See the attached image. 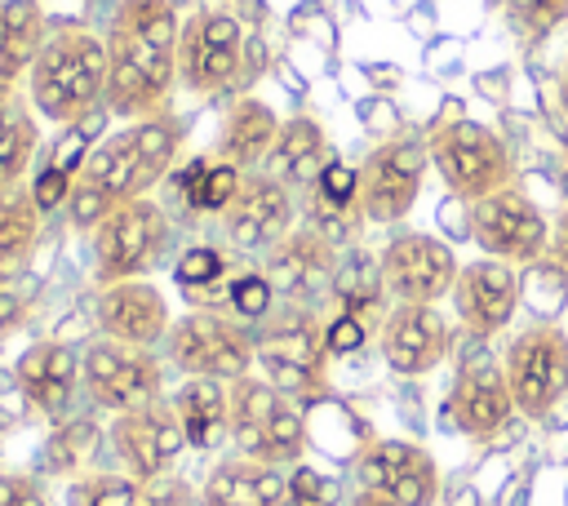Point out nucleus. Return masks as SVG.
<instances>
[{
	"label": "nucleus",
	"instance_id": "obj_10",
	"mask_svg": "<svg viewBox=\"0 0 568 506\" xmlns=\"http://www.w3.org/2000/svg\"><path fill=\"white\" fill-rule=\"evenodd\" d=\"M164 351L169 364L186 377L235 382L257 364V337L240 320H226L217 311H186L182 320H173Z\"/></svg>",
	"mask_w": 568,
	"mask_h": 506
},
{
	"label": "nucleus",
	"instance_id": "obj_13",
	"mask_svg": "<svg viewBox=\"0 0 568 506\" xmlns=\"http://www.w3.org/2000/svg\"><path fill=\"white\" fill-rule=\"evenodd\" d=\"M377 266H382L390 302H426V306H439L444 297H453V284L462 271L453 244L426 231L390 235L386 249L377 253Z\"/></svg>",
	"mask_w": 568,
	"mask_h": 506
},
{
	"label": "nucleus",
	"instance_id": "obj_18",
	"mask_svg": "<svg viewBox=\"0 0 568 506\" xmlns=\"http://www.w3.org/2000/svg\"><path fill=\"white\" fill-rule=\"evenodd\" d=\"M364 488L395 497L399 506H435L439 502V466L413 439H368L355 457Z\"/></svg>",
	"mask_w": 568,
	"mask_h": 506
},
{
	"label": "nucleus",
	"instance_id": "obj_36",
	"mask_svg": "<svg viewBox=\"0 0 568 506\" xmlns=\"http://www.w3.org/2000/svg\"><path fill=\"white\" fill-rule=\"evenodd\" d=\"M311 226H315V231L337 249V244H351V240H355V231L364 226V213H359V204H328V200H320V195H315Z\"/></svg>",
	"mask_w": 568,
	"mask_h": 506
},
{
	"label": "nucleus",
	"instance_id": "obj_17",
	"mask_svg": "<svg viewBox=\"0 0 568 506\" xmlns=\"http://www.w3.org/2000/svg\"><path fill=\"white\" fill-rule=\"evenodd\" d=\"M524 302V271L497 257H475L457 271L453 284V311L457 324L470 337H493L515 320V306Z\"/></svg>",
	"mask_w": 568,
	"mask_h": 506
},
{
	"label": "nucleus",
	"instance_id": "obj_25",
	"mask_svg": "<svg viewBox=\"0 0 568 506\" xmlns=\"http://www.w3.org/2000/svg\"><path fill=\"white\" fill-rule=\"evenodd\" d=\"M328 138L320 129V120L311 115H288L280 120V133H275V146L266 155V178L284 182L288 191L293 186H315L324 164H328Z\"/></svg>",
	"mask_w": 568,
	"mask_h": 506
},
{
	"label": "nucleus",
	"instance_id": "obj_41",
	"mask_svg": "<svg viewBox=\"0 0 568 506\" xmlns=\"http://www.w3.org/2000/svg\"><path fill=\"white\" fill-rule=\"evenodd\" d=\"M71 182H75V178H71L67 169H58L53 160H44V164H40V173L31 178V195H36V204H40V213H49V209L67 204Z\"/></svg>",
	"mask_w": 568,
	"mask_h": 506
},
{
	"label": "nucleus",
	"instance_id": "obj_22",
	"mask_svg": "<svg viewBox=\"0 0 568 506\" xmlns=\"http://www.w3.org/2000/svg\"><path fill=\"white\" fill-rule=\"evenodd\" d=\"M13 377L27 395V404L44 417H62L80 386V355L67 342H36L18 355Z\"/></svg>",
	"mask_w": 568,
	"mask_h": 506
},
{
	"label": "nucleus",
	"instance_id": "obj_4",
	"mask_svg": "<svg viewBox=\"0 0 568 506\" xmlns=\"http://www.w3.org/2000/svg\"><path fill=\"white\" fill-rule=\"evenodd\" d=\"M426 146H430V164L444 178L448 195L462 204H475L515 182V155L506 138L479 120H466V115L439 120Z\"/></svg>",
	"mask_w": 568,
	"mask_h": 506
},
{
	"label": "nucleus",
	"instance_id": "obj_33",
	"mask_svg": "<svg viewBox=\"0 0 568 506\" xmlns=\"http://www.w3.org/2000/svg\"><path fill=\"white\" fill-rule=\"evenodd\" d=\"M93 448H98V426H93L89 417L67 422V426H58V431L49 435V444H44V466L58 470V475H71V470L84 466V457H93Z\"/></svg>",
	"mask_w": 568,
	"mask_h": 506
},
{
	"label": "nucleus",
	"instance_id": "obj_40",
	"mask_svg": "<svg viewBox=\"0 0 568 506\" xmlns=\"http://www.w3.org/2000/svg\"><path fill=\"white\" fill-rule=\"evenodd\" d=\"M315 195L328 200V204H355V195H359V169H351L346 160L333 155V160L324 164L320 182H315Z\"/></svg>",
	"mask_w": 568,
	"mask_h": 506
},
{
	"label": "nucleus",
	"instance_id": "obj_43",
	"mask_svg": "<svg viewBox=\"0 0 568 506\" xmlns=\"http://www.w3.org/2000/svg\"><path fill=\"white\" fill-rule=\"evenodd\" d=\"M0 506H49V497L40 493V484L31 475L0 470Z\"/></svg>",
	"mask_w": 568,
	"mask_h": 506
},
{
	"label": "nucleus",
	"instance_id": "obj_30",
	"mask_svg": "<svg viewBox=\"0 0 568 506\" xmlns=\"http://www.w3.org/2000/svg\"><path fill=\"white\" fill-rule=\"evenodd\" d=\"M40 146V115L31 111L27 98H9L0 102V191L22 186L31 160Z\"/></svg>",
	"mask_w": 568,
	"mask_h": 506
},
{
	"label": "nucleus",
	"instance_id": "obj_6",
	"mask_svg": "<svg viewBox=\"0 0 568 506\" xmlns=\"http://www.w3.org/2000/svg\"><path fill=\"white\" fill-rule=\"evenodd\" d=\"M231 439L240 457H253L266 466H293L311 444L306 413H297L288 395H280L266 377H253V373L231 382Z\"/></svg>",
	"mask_w": 568,
	"mask_h": 506
},
{
	"label": "nucleus",
	"instance_id": "obj_5",
	"mask_svg": "<svg viewBox=\"0 0 568 506\" xmlns=\"http://www.w3.org/2000/svg\"><path fill=\"white\" fill-rule=\"evenodd\" d=\"M89 244H93V280H98V289L120 284V280H142L146 271L160 266V257L173 244L169 209L160 200H151V195L129 200V204L111 209L89 231Z\"/></svg>",
	"mask_w": 568,
	"mask_h": 506
},
{
	"label": "nucleus",
	"instance_id": "obj_32",
	"mask_svg": "<svg viewBox=\"0 0 568 506\" xmlns=\"http://www.w3.org/2000/svg\"><path fill=\"white\" fill-rule=\"evenodd\" d=\"M524 302H528L546 324H555L559 306L568 302V271H564L555 257H541V262L524 266Z\"/></svg>",
	"mask_w": 568,
	"mask_h": 506
},
{
	"label": "nucleus",
	"instance_id": "obj_26",
	"mask_svg": "<svg viewBox=\"0 0 568 506\" xmlns=\"http://www.w3.org/2000/svg\"><path fill=\"white\" fill-rule=\"evenodd\" d=\"M173 413L182 422L186 448H213L231 435V382L217 377H186L173 391Z\"/></svg>",
	"mask_w": 568,
	"mask_h": 506
},
{
	"label": "nucleus",
	"instance_id": "obj_3",
	"mask_svg": "<svg viewBox=\"0 0 568 506\" xmlns=\"http://www.w3.org/2000/svg\"><path fill=\"white\" fill-rule=\"evenodd\" d=\"M106 98V40L89 27H53L27 71V102L49 124H75Z\"/></svg>",
	"mask_w": 568,
	"mask_h": 506
},
{
	"label": "nucleus",
	"instance_id": "obj_23",
	"mask_svg": "<svg viewBox=\"0 0 568 506\" xmlns=\"http://www.w3.org/2000/svg\"><path fill=\"white\" fill-rule=\"evenodd\" d=\"M333 266H337V249L315 226H302V231L293 226V235L266 253V280L284 297H311L315 289H328Z\"/></svg>",
	"mask_w": 568,
	"mask_h": 506
},
{
	"label": "nucleus",
	"instance_id": "obj_46",
	"mask_svg": "<svg viewBox=\"0 0 568 506\" xmlns=\"http://www.w3.org/2000/svg\"><path fill=\"white\" fill-rule=\"evenodd\" d=\"M550 257L568 271V209L555 217V231H550Z\"/></svg>",
	"mask_w": 568,
	"mask_h": 506
},
{
	"label": "nucleus",
	"instance_id": "obj_1",
	"mask_svg": "<svg viewBox=\"0 0 568 506\" xmlns=\"http://www.w3.org/2000/svg\"><path fill=\"white\" fill-rule=\"evenodd\" d=\"M182 138H186V124L173 111H160L151 120H129L124 129L106 133L75 169L71 195H67L71 226L93 231L111 209L151 195L178 169Z\"/></svg>",
	"mask_w": 568,
	"mask_h": 506
},
{
	"label": "nucleus",
	"instance_id": "obj_35",
	"mask_svg": "<svg viewBox=\"0 0 568 506\" xmlns=\"http://www.w3.org/2000/svg\"><path fill=\"white\" fill-rule=\"evenodd\" d=\"M271 302H275V284L266 280V271H240V275H231V297H226V306H231L240 320H262V315H271Z\"/></svg>",
	"mask_w": 568,
	"mask_h": 506
},
{
	"label": "nucleus",
	"instance_id": "obj_9",
	"mask_svg": "<svg viewBox=\"0 0 568 506\" xmlns=\"http://www.w3.org/2000/svg\"><path fill=\"white\" fill-rule=\"evenodd\" d=\"M550 231L555 226H550L546 209L515 182L470 204V240L479 244V253L510 262L519 271L550 257Z\"/></svg>",
	"mask_w": 568,
	"mask_h": 506
},
{
	"label": "nucleus",
	"instance_id": "obj_8",
	"mask_svg": "<svg viewBox=\"0 0 568 506\" xmlns=\"http://www.w3.org/2000/svg\"><path fill=\"white\" fill-rule=\"evenodd\" d=\"M515 413L541 422L559 408V399L568 395V333L559 324H528L524 333L510 337L506 360H501Z\"/></svg>",
	"mask_w": 568,
	"mask_h": 506
},
{
	"label": "nucleus",
	"instance_id": "obj_15",
	"mask_svg": "<svg viewBox=\"0 0 568 506\" xmlns=\"http://www.w3.org/2000/svg\"><path fill=\"white\" fill-rule=\"evenodd\" d=\"M111 448H115L124 475H133L142 484H155L160 475H169V466L186 448V435H182V422H178L173 404L160 395V399H146L129 413H115Z\"/></svg>",
	"mask_w": 568,
	"mask_h": 506
},
{
	"label": "nucleus",
	"instance_id": "obj_37",
	"mask_svg": "<svg viewBox=\"0 0 568 506\" xmlns=\"http://www.w3.org/2000/svg\"><path fill=\"white\" fill-rule=\"evenodd\" d=\"M173 275H178L182 289H200V284H213V280L231 275V266H226V257H222L213 244H191V249L178 257Z\"/></svg>",
	"mask_w": 568,
	"mask_h": 506
},
{
	"label": "nucleus",
	"instance_id": "obj_50",
	"mask_svg": "<svg viewBox=\"0 0 568 506\" xmlns=\"http://www.w3.org/2000/svg\"><path fill=\"white\" fill-rule=\"evenodd\" d=\"M328 506H337V502H328Z\"/></svg>",
	"mask_w": 568,
	"mask_h": 506
},
{
	"label": "nucleus",
	"instance_id": "obj_21",
	"mask_svg": "<svg viewBox=\"0 0 568 506\" xmlns=\"http://www.w3.org/2000/svg\"><path fill=\"white\" fill-rule=\"evenodd\" d=\"M93 320H98L102 337L124 342V346H142V351H151L155 342H164L169 328H173L169 297L151 280H120V284L98 289Z\"/></svg>",
	"mask_w": 568,
	"mask_h": 506
},
{
	"label": "nucleus",
	"instance_id": "obj_12",
	"mask_svg": "<svg viewBox=\"0 0 568 506\" xmlns=\"http://www.w3.org/2000/svg\"><path fill=\"white\" fill-rule=\"evenodd\" d=\"M430 169V146L426 138H386L368 151V160L359 164V213L364 222L390 226L399 217H408V209L422 195Z\"/></svg>",
	"mask_w": 568,
	"mask_h": 506
},
{
	"label": "nucleus",
	"instance_id": "obj_7",
	"mask_svg": "<svg viewBox=\"0 0 568 506\" xmlns=\"http://www.w3.org/2000/svg\"><path fill=\"white\" fill-rule=\"evenodd\" d=\"M244 71V27L231 9H195L178 31V84L195 98H222Z\"/></svg>",
	"mask_w": 568,
	"mask_h": 506
},
{
	"label": "nucleus",
	"instance_id": "obj_45",
	"mask_svg": "<svg viewBox=\"0 0 568 506\" xmlns=\"http://www.w3.org/2000/svg\"><path fill=\"white\" fill-rule=\"evenodd\" d=\"M27 408H31V404H27V395H22L18 377H13V368H0V426H13Z\"/></svg>",
	"mask_w": 568,
	"mask_h": 506
},
{
	"label": "nucleus",
	"instance_id": "obj_19",
	"mask_svg": "<svg viewBox=\"0 0 568 506\" xmlns=\"http://www.w3.org/2000/svg\"><path fill=\"white\" fill-rule=\"evenodd\" d=\"M510 417H515V399H510L506 373L497 364H488L484 355L479 360H462L453 395L439 408V426H453V431H462L470 439H493V435H501L510 426Z\"/></svg>",
	"mask_w": 568,
	"mask_h": 506
},
{
	"label": "nucleus",
	"instance_id": "obj_20",
	"mask_svg": "<svg viewBox=\"0 0 568 506\" xmlns=\"http://www.w3.org/2000/svg\"><path fill=\"white\" fill-rule=\"evenodd\" d=\"M226 217V235L235 249L244 253H271L280 240L293 235V222H297V204H293V191L266 173L257 178H244L231 209L222 213Z\"/></svg>",
	"mask_w": 568,
	"mask_h": 506
},
{
	"label": "nucleus",
	"instance_id": "obj_31",
	"mask_svg": "<svg viewBox=\"0 0 568 506\" xmlns=\"http://www.w3.org/2000/svg\"><path fill=\"white\" fill-rule=\"evenodd\" d=\"M67 506H169V502L133 475H75L67 484Z\"/></svg>",
	"mask_w": 568,
	"mask_h": 506
},
{
	"label": "nucleus",
	"instance_id": "obj_34",
	"mask_svg": "<svg viewBox=\"0 0 568 506\" xmlns=\"http://www.w3.org/2000/svg\"><path fill=\"white\" fill-rule=\"evenodd\" d=\"M240 182H244V169H235V164H226V160L209 164L204 182L186 195L191 213H226L231 200H235V191H240Z\"/></svg>",
	"mask_w": 568,
	"mask_h": 506
},
{
	"label": "nucleus",
	"instance_id": "obj_49",
	"mask_svg": "<svg viewBox=\"0 0 568 506\" xmlns=\"http://www.w3.org/2000/svg\"><path fill=\"white\" fill-rule=\"evenodd\" d=\"M559 191H564V200H568V169L559 173Z\"/></svg>",
	"mask_w": 568,
	"mask_h": 506
},
{
	"label": "nucleus",
	"instance_id": "obj_42",
	"mask_svg": "<svg viewBox=\"0 0 568 506\" xmlns=\"http://www.w3.org/2000/svg\"><path fill=\"white\" fill-rule=\"evenodd\" d=\"M364 342H368V328H364L359 315H342V311H337V315L324 324V346H328V355H355Z\"/></svg>",
	"mask_w": 568,
	"mask_h": 506
},
{
	"label": "nucleus",
	"instance_id": "obj_44",
	"mask_svg": "<svg viewBox=\"0 0 568 506\" xmlns=\"http://www.w3.org/2000/svg\"><path fill=\"white\" fill-rule=\"evenodd\" d=\"M27 306H31V293L27 289H18V284H4L0 289V342L13 337L27 324Z\"/></svg>",
	"mask_w": 568,
	"mask_h": 506
},
{
	"label": "nucleus",
	"instance_id": "obj_47",
	"mask_svg": "<svg viewBox=\"0 0 568 506\" xmlns=\"http://www.w3.org/2000/svg\"><path fill=\"white\" fill-rule=\"evenodd\" d=\"M351 506H399V502L386 497V493H377V488H359V493L351 497Z\"/></svg>",
	"mask_w": 568,
	"mask_h": 506
},
{
	"label": "nucleus",
	"instance_id": "obj_28",
	"mask_svg": "<svg viewBox=\"0 0 568 506\" xmlns=\"http://www.w3.org/2000/svg\"><path fill=\"white\" fill-rule=\"evenodd\" d=\"M40 204L31 195V186H9L0 191V289L18 284V275L27 271L36 240H40Z\"/></svg>",
	"mask_w": 568,
	"mask_h": 506
},
{
	"label": "nucleus",
	"instance_id": "obj_48",
	"mask_svg": "<svg viewBox=\"0 0 568 506\" xmlns=\"http://www.w3.org/2000/svg\"><path fill=\"white\" fill-rule=\"evenodd\" d=\"M559 107H564V115H568V62H564V75H559Z\"/></svg>",
	"mask_w": 568,
	"mask_h": 506
},
{
	"label": "nucleus",
	"instance_id": "obj_29",
	"mask_svg": "<svg viewBox=\"0 0 568 506\" xmlns=\"http://www.w3.org/2000/svg\"><path fill=\"white\" fill-rule=\"evenodd\" d=\"M328 293H333V302H337V311L342 315H373L377 306H382V297H390L386 293V280H382V266H377V257L373 253H364V249H346V253H337V266H333V284H328Z\"/></svg>",
	"mask_w": 568,
	"mask_h": 506
},
{
	"label": "nucleus",
	"instance_id": "obj_11",
	"mask_svg": "<svg viewBox=\"0 0 568 506\" xmlns=\"http://www.w3.org/2000/svg\"><path fill=\"white\" fill-rule=\"evenodd\" d=\"M328 346H324V324L306 320V315H288L275 320L262 337H257V368L262 377L302 404L324 399L328 386Z\"/></svg>",
	"mask_w": 568,
	"mask_h": 506
},
{
	"label": "nucleus",
	"instance_id": "obj_16",
	"mask_svg": "<svg viewBox=\"0 0 568 506\" xmlns=\"http://www.w3.org/2000/svg\"><path fill=\"white\" fill-rule=\"evenodd\" d=\"M453 342L457 337H453L448 315L426 302H395L382 315V333H377L382 360L399 377H426L453 355Z\"/></svg>",
	"mask_w": 568,
	"mask_h": 506
},
{
	"label": "nucleus",
	"instance_id": "obj_24",
	"mask_svg": "<svg viewBox=\"0 0 568 506\" xmlns=\"http://www.w3.org/2000/svg\"><path fill=\"white\" fill-rule=\"evenodd\" d=\"M200 502L204 506H288V475L253 457H222L209 470Z\"/></svg>",
	"mask_w": 568,
	"mask_h": 506
},
{
	"label": "nucleus",
	"instance_id": "obj_14",
	"mask_svg": "<svg viewBox=\"0 0 568 506\" xmlns=\"http://www.w3.org/2000/svg\"><path fill=\"white\" fill-rule=\"evenodd\" d=\"M80 386L89 391V399L98 408L129 413V408H138L146 399H160L164 368L142 346H124V342L98 337V342H89L80 351Z\"/></svg>",
	"mask_w": 568,
	"mask_h": 506
},
{
	"label": "nucleus",
	"instance_id": "obj_2",
	"mask_svg": "<svg viewBox=\"0 0 568 506\" xmlns=\"http://www.w3.org/2000/svg\"><path fill=\"white\" fill-rule=\"evenodd\" d=\"M178 31L182 18L169 0H120L106 31V98L111 115L151 120L169 111L178 84Z\"/></svg>",
	"mask_w": 568,
	"mask_h": 506
},
{
	"label": "nucleus",
	"instance_id": "obj_38",
	"mask_svg": "<svg viewBox=\"0 0 568 506\" xmlns=\"http://www.w3.org/2000/svg\"><path fill=\"white\" fill-rule=\"evenodd\" d=\"M506 13L519 31L528 36H546L568 18V0H506Z\"/></svg>",
	"mask_w": 568,
	"mask_h": 506
},
{
	"label": "nucleus",
	"instance_id": "obj_27",
	"mask_svg": "<svg viewBox=\"0 0 568 506\" xmlns=\"http://www.w3.org/2000/svg\"><path fill=\"white\" fill-rule=\"evenodd\" d=\"M275 133H280V115L262 98L244 93L226 111L222 142H217L222 146V160L235 164V169H257V164H266V155L275 146Z\"/></svg>",
	"mask_w": 568,
	"mask_h": 506
},
{
	"label": "nucleus",
	"instance_id": "obj_39",
	"mask_svg": "<svg viewBox=\"0 0 568 506\" xmlns=\"http://www.w3.org/2000/svg\"><path fill=\"white\" fill-rule=\"evenodd\" d=\"M337 502V484L311 466H293L288 475V506H328Z\"/></svg>",
	"mask_w": 568,
	"mask_h": 506
}]
</instances>
